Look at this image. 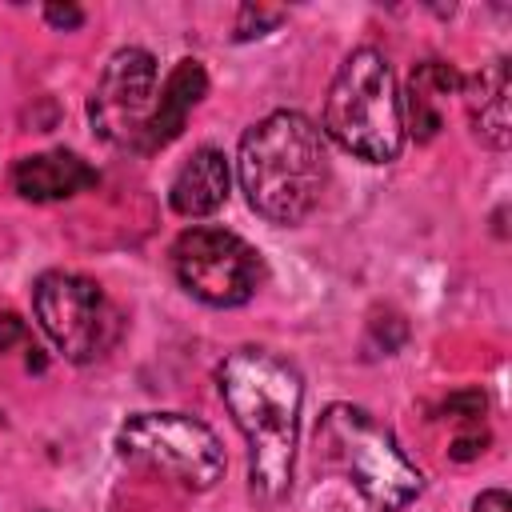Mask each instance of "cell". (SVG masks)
<instances>
[{
  "instance_id": "6da1fadb",
  "label": "cell",
  "mask_w": 512,
  "mask_h": 512,
  "mask_svg": "<svg viewBox=\"0 0 512 512\" xmlns=\"http://www.w3.org/2000/svg\"><path fill=\"white\" fill-rule=\"evenodd\" d=\"M220 396L248 440V492L256 504L272 508L292 492L296 468V436H300V404L304 380L296 364L268 348H236L216 368Z\"/></svg>"
},
{
  "instance_id": "7a4b0ae2",
  "label": "cell",
  "mask_w": 512,
  "mask_h": 512,
  "mask_svg": "<svg viewBox=\"0 0 512 512\" xmlns=\"http://www.w3.org/2000/svg\"><path fill=\"white\" fill-rule=\"evenodd\" d=\"M236 176L256 216L272 224H300L328 184L324 132L304 112L280 108L244 132Z\"/></svg>"
},
{
  "instance_id": "3957f363",
  "label": "cell",
  "mask_w": 512,
  "mask_h": 512,
  "mask_svg": "<svg viewBox=\"0 0 512 512\" xmlns=\"http://www.w3.org/2000/svg\"><path fill=\"white\" fill-rule=\"evenodd\" d=\"M316 460L340 472L376 512H400L424 488L396 436L356 404H328L316 424Z\"/></svg>"
},
{
  "instance_id": "277c9868",
  "label": "cell",
  "mask_w": 512,
  "mask_h": 512,
  "mask_svg": "<svg viewBox=\"0 0 512 512\" xmlns=\"http://www.w3.org/2000/svg\"><path fill=\"white\" fill-rule=\"evenodd\" d=\"M324 132L368 164H392L404 148V100L396 76L376 48H356L332 76L324 100Z\"/></svg>"
},
{
  "instance_id": "5b68a950",
  "label": "cell",
  "mask_w": 512,
  "mask_h": 512,
  "mask_svg": "<svg viewBox=\"0 0 512 512\" xmlns=\"http://www.w3.org/2000/svg\"><path fill=\"white\" fill-rule=\"evenodd\" d=\"M116 452L188 492H208L224 476V444L188 412H136L116 432Z\"/></svg>"
},
{
  "instance_id": "8992f818",
  "label": "cell",
  "mask_w": 512,
  "mask_h": 512,
  "mask_svg": "<svg viewBox=\"0 0 512 512\" xmlns=\"http://www.w3.org/2000/svg\"><path fill=\"white\" fill-rule=\"evenodd\" d=\"M32 312L44 336L72 364L100 360L120 336V312L104 296V288L76 272H44L32 284Z\"/></svg>"
},
{
  "instance_id": "52a82bcc",
  "label": "cell",
  "mask_w": 512,
  "mask_h": 512,
  "mask_svg": "<svg viewBox=\"0 0 512 512\" xmlns=\"http://www.w3.org/2000/svg\"><path fill=\"white\" fill-rule=\"evenodd\" d=\"M168 256H172V272L180 288L212 308H240L264 284L260 252L228 228L196 224L176 236Z\"/></svg>"
},
{
  "instance_id": "ba28073f",
  "label": "cell",
  "mask_w": 512,
  "mask_h": 512,
  "mask_svg": "<svg viewBox=\"0 0 512 512\" xmlns=\"http://www.w3.org/2000/svg\"><path fill=\"white\" fill-rule=\"evenodd\" d=\"M156 104V60L144 48H120L100 72L88 116L108 144L136 148Z\"/></svg>"
},
{
  "instance_id": "9c48e42d",
  "label": "cell",
  "mask_w": 512,
  "mask_h": 512,
  "mask_svg": "<svg viewBox=\"0 0 512 512\" xmlns=\"http://www.w3.org/2000/svg\"><path fill=\"white\" fill-rule=\"evenodd\" d=\"M204 92H208V72H204V64L200 60H180L172 72H168V80H164V88L156 92V104H152V116H148V124H144V132H140V152H156V148H164V144H172L176 136H180V128H184V120H188V112L204 100Z\"/></svg>"
},
{
  "instance_id": "30bf717a",
  "label": "cell",
  "mask_w": 512,
  "mask_h": 512,
  "mask_svg": "<svg viewBox=\"0 0 512 512\" xmlns=\"http://www.w3.org/2000/svg\"><path fill=\"white\" fill-rule=\"evenodd\" d=\"M100 176L92 164H84L76 152H36V156H24L16 160L12 168V184L24 200L32 204H48V200H68L84 188H92Z\"/></svg>"
},
{
  "instance_id": "8fae6325",
  "label": "cell",
  "mask_w": 512,
  "mask_h": 512,
  "mask_svg": "<svg viewBox=\"0 0 512 512\" xmlns=\"http://www.w3.org/2000/svg\"><path fill=\"white\" fill-rule=\"evenodd\" d=\"M228 184H232V172H228L224 152L212 148V144H204L172 176L168 204H172V212H180L188 220H200V216H212L216 208H224Z\"/></svg>"
},
{
  "instance_id": "7c38bea8",
  "label": "cell",
  "mask_w": 512,
  "mask_h": 512,
  "mask_svg": "<svg viewBox=\"0 0 512 512\" xmlns=\"http://www.w3.org/2000/svg\"><path fill=\"white\" fill-rule=\"evenodd\" d=\"M464 88V108L472 120V132L488 144V148H508L512 140V116H508V60H492L484 64L472 80H460Z\"/></svg>"
},
{
  "instance_id": "4fadbf2b",
  "label": "cell",
  "mask_w": 512,
  "mask_h": 512,
  "mask_svg": "<svg viewBox=\"0 0 512 512\" xmlns=\"http://www.w3.org/2000/svg\"><path fill=\"white\" fill-rule=\"evenodd\" d=\"M456 88H460V72H456L452 64L428 60V64H420V68L412 72V80H408V108H404L408 120H404V128H408L420 144L440 132V124H444V104H448V96H456Z\"/></svg>"
},
{
  "instance_id": "5bb4252c",
  "label": "cell",
  "mask_w": 512,
  "mask_h": 512,
  "mask_svg": "<svg viewBox=\"0 0 512 512\" xmlns=\"http://www.w3.org/2000/svg\"><path fill=\"white\" fill-rule=\"evenodd\" d=\"M284 20V12L276 8H260V4H244L240 8V20H236V40H252V36H264L268 28H276Z\"/></svg>"
},
{
  "instance_id": "9a60e30c",
  "label": "cell",
  "mask_w": 512,
  "mask_h": 512,
  "mask_svg": "<svg viewBox=\"0 0 512 512\" xmlns=\"http://www.w3.org/2000/svg\"><path fill=\"white\" fill-rule=\"evenodd\" d=\"M484 408H488V400H484L480 388H460V392H452V396L444 400V412H448L452 420H480Z\"/></svg>"
},
{
  "instance_id": "2e32d148",
  "label": "cell",
  "mask_w": 512,
  "mask_h": 512,
  "mask_svg": "<svg viewBox=\"0 0 512 512\" xmlns=\"http://www.w3.org/2000/svg\"><path fill=\"white\" fill-rule=\"evenodd\" d=\"M484 444H488V432H484V428H472V432H460V436L448 444V456L464 464V460H476V456L484 452Z\"/></svg>"
},
{
  "instance_id": "e0dca14e",
  "label": "cell",
  "mask_w": 512,
  "mask_h": 512,
  "mask_svg": "<svg viewBox=\"0 0 512 512\" xmlns=\"http://www.w3.org/2000/svg\"><path fill=\"white\" fill-rule=\"evenodd\" d=\"M44 20L52 28H60V32H72V28L84 24V12L76 4H44Z\"/></svg>"
},
{
  "instance_id": "ac0fdd59",
  "label": "cell",
  "mask_w": 512,
  "mask_h": 512,
  "mask_svg": "<svg viewBox=\"0 0 512 512\" xmlns=\"http://www.w3.org/2000/svg\"><path fill=\"white\" fill-rule=\"evenodd\" d=\"M28 336V328H24V320L16 316V312H0V352H8V348H16L20 340Z\"/></svg>"
},
{
  "instance_id": "d6986e66",
  "label": "cell",
  "mask_w": 512,
  "mask_h": 512,
  "mask_svg": "<svg viewBox=\"0 0 512 512\" xmlns=\"http://www.w3.org/2000/svg\"><path fill=\"white\" fill-rule=\"evenodd\" d=\"M472 512H512V496H508V492H500V488L480 492V496H476V504H472Z\"/></svg>"
}]
</instances>
